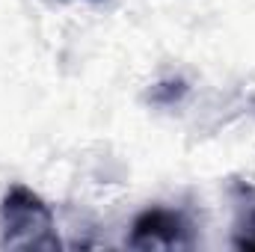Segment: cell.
Returning a JSON list of instances; mask_svg holds the SVG:
<instances>
[{
    "mask_svg": "<svg viewBox=\"0 0 255 252\" xmlns=\"http://www.w3.org/2000/svg\"><path fill=\"white\" fill-rule=\"evenodd\" d=\"M235 238L232 244L238 250H255V187L250 184H235Z\"/></svg>",
    "mask_w": 255,
    "mask_h": 252,
    "instance_id": "cell-3",
    "label": "cell"
},
{
    "mask_svg": "<svg viewBox=\"0 0 255 252\" xmlns=\"http://www.w3.org/2000/svg\"><path fill=\"white\" fill-rule=\"evenodd\" d=\"M3 250H57L60 235L48 202L27 184H12L0 199Z\"/></svg>",
    "mask_w": 255,
    "mask_h": 252,
    "instance_id": "cell-1",
    "label": "cell"
},
{
    "mask_svg": "<svg viewBox=\"0 0 255 252\" xmlns=\"http://www.w3.org/2000/svg\"><path fill=\"white\" fill-rule=\"evenodd\" d=\"M128 247L130 250H193L196 226L181 208L151 205L133 217Z\"/></svg>",
    "mask_w": 255,
    "mask_h": 252,
    "instance_id": "cell-2",
    "label": "cell"
}]
</instances>
